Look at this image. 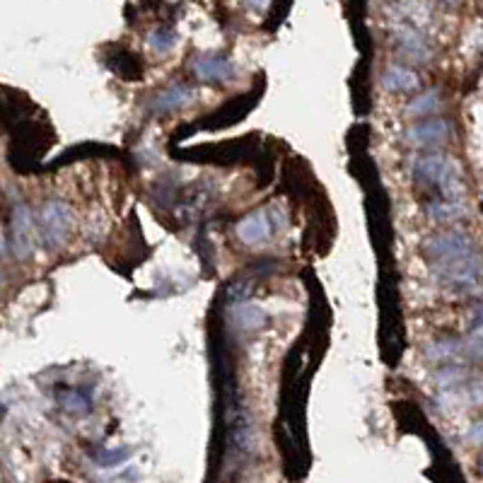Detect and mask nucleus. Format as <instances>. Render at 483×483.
<instances>
[{
    "label": "nucleus",
    "instance_id": "nucleus-1",
    "mask_svg": "<svg viewBox=\"0 0 483 483\" xmlns=\"http://www.w3.org/2000/svg\"><path fill=\"white\" fill-rule=\"evenodd\" d=\"M413 179L421 187L440 189L442 201L464 203L466 184L462 179V167L455 158L445 153H423L413 160Z\"/></svg>",
    "mask_w": 483,
    "mask_h": 483
},
{
    "label": "nucleus",
    "instance_id": "nucleus-2",
    "mask_svg": "<svg viewBox=\"0 0 483 483\" xmlns=\"http://www.w3.org/2000/svg\"><path fill=\"white\" fill-rule=\"evenodd\" d=\"M34 220H37L39 242H44L48 249H61L68 242V237L73 235L75 213H73V208L66 201L51 198V201L44 203Z\"/></svg>",
    "mask_w": 483,
    "mask_h": 483
},
{
    "label": "nucleus",
    "instance_id": "nucleus-3",
    "mask_svg": "<svg viewBox=\"0 0 483 483\" xmlns=\"http://www.w3.org/2000/svg\"><path fill=\"white\" fill-rule=\"evenodd\" d=\"M435 276L445 285H452L457 290H471L479 295L481 285V256L479 252H471L466 256L452 258V261H437Z\"/></svg>",
    "mask_w": 483,
    "mask_h": 483
},
{
    "label": "nucleus",
    "instance_id": "nucleus-4",
    "mask_svg": "<svg viewBox=\"0 0 483 483\" xmlns=\"http://www.w3.org/2000/svg\"><path fill=\"white\" fill-rule=\"evenodd\" d=\"M39 232H37V220H34V213L29 211V206L17 203L12 208V218H10V252L17 258H29L37 249Z\"/></svg>",
    "mask_w": 483,
    "mask_h": 483
},
{
    "label": "nucleus",
    "instance_id": "nucleus-5",
    "mask_svg": "<svg viewBox=\"0 0 483 483\" xmlns=\"http://www.w3.org/2000/svg\"><path fill=\"white\" fill-rule=\"evenodd\" d=\"M452 135V124L442 116H433V119H421L413 126H408L404 138L408 145L418 150H435L445 145Z\"/></svg>",
    "mask_w": 483,
    "mask_h": 483
},
{
    "label": "nucleus",
    "instance_id": "nucleus-6",
    "mask_svg": "<svg viewBox=\"0 0 483 483\" xmlns=\"http://www.w3.org/2000/svg\"><path fill=\"white\" fill-rule=\"evenodd\" d=\"M394 41L397 48L408 63H416V66H426L433 61V46L428 44L426 34L411 22H401L394 27Z\"/></svg>",
    "mask_w": 483,
    "mask_h": 483
},
{
    "label": "nucleus",
    "instance_id": "nucleus-7",
    "mask_svg": "<svg viewBox=\"0 0 483 483\" xmlns=\"http://www.w3.org/2000/svg\"><path fill=\"white\" fill-rule=\"evenodd\" d=\"M428 254L437 261H452V258L466 256V254L476 252V244L471 240L469 232L464 230H445L437 232L435 237H430L426 244Z\"/></svg>",
    "mask_w": 483,
    "mask_h": 483
},
{
    "label": "nucleus",
    "instance_id": "nucleus-8",
    "mask_svg": "<svg viewBox=\"0 0 483 483\" xmlns=\"http://www.w3.org/2000/svg\"><path fill=\"white\" fill-rule=\"evenodd\" d=\"M273 232V220L266 211H254L249 216H244L235 227V235L244 247H258L271 237Z\"/></svg>",
    "mask_w": 483,
    "mask_h": 483
},
{
    "label": "nucleus",
    "instance_id": "nucleus-9",
    "mask_svg": "<svg viewBox=\"0 0 483 483\" xmlns=\"http://www.w3.org/2000/svg\"><path fill=\"white\" fill-rule=\"evenodd\" d=\"M191 70L201 82H230L237 75L235 66L225 56H198L191 63Z\"/></svg>",
    "mask_w": 483,
    "mask_h": 483
},
{
    "label": "nucleus",
    "instance_id": "nucleus-10",
    "mask_svg": "<svg viewBox=\"0 0 483 483\" xmlns=\"http://www.w3.org/2000/svg\"><path fill=\"white\" fill-rule=\"evenodd\" d=\"M191 102H193V90L189 85L177 82V85L160 92L153 100V106H150V109H153L155 114H172V111L184 109V106L191 104Z\"/></svg>",
    "mask_w": 483,
    "mask_h": 483
},
{
    "label": "nucleus",
    "instance_id": "nucleus-11",
    "mask_svg": "<svg viewBox=\"0 0 483 483\" xmlns=\"http://www.w3.org/2000/svg\"><path fill=\"white\" fill-rule=\"evenodd\" d=\"M382 85L387 87L389 92H413L421 85V77H418V73L413 70V68L394 63V66H389L387 70H384Z\"/></svg>",
    "mask_w": 483,
    "mask_h": 483
},
{
    "label": "nucleus",
    "instance_id": "nucleus-12",
    "mask_svg": "<svg viewBox=\"0 0 483 483\" xmlns=\"http://www.w3.org/2000/svg\"><path fill=\"white\" fill-rule=\"evenodd\" d=\"M426 213L430 220L440 222V225H452V222H460L469 216V208L466 203H457V201H442V198H435L426 206Z\"/></svg>",
    "mask_w": 483,
    "mask_h": 483
},
{
    "label": "nucleus",
    "instance_id": "nucleus-13",
    "mask_svg": "<svg viewBox=\"0 0 483 483\" xmlns=\"http://www.w3.org/2000/svg\"><path fill=\"white\" fill-rule=\"evenodd\" d=\"M230 321L242 331H256L266 324V312L254 302H237L230 307Z\"/></svg>",
    "mask_w": 483,
    "mask_h": 483
},
{
    "label": "nucleus",
    "instance_id": "nucleus-14",
    "mask_svg": "<svg viewBox=\"0 0 483 483\" xmlns=\"http://www.w3.org/2000/svg\"><path fill=\"white\" fill-rule=\"evenodd\" d=\"M423 353H426V358L430 360V363H435V365L460 363V358H462V341L460 339H452V336H447V339H437V341H433V343H428Z\"/></svg>",
    "mask_w": 483,
    "mask_h": 483
},
{
    "label": "nucleus",
    "instance_id": "nucleus-15",
    "mask_svg": "<svg viewBox=\"0 0 483 483\" xmlns=\"http://www.w3.org/2000/svg\"><path fill=\"white\" fill-rule=\"evenodd\" d=\"M442 109V92L440 90H426L423 95L413 97L406 104L404 114L411 119H433Z\"/></svg>",
    "mask_w": 483,
    "mask_h": 483
},
{
    "label": "nucleus",
    "instance_id": "nucleus-16",
    "mask_svg": "<svg viewBox=\"0 0 483 483\" xmlns=\"http://www.w3.org/2000/svg\"><path fill=\"white\" fill-rule=\"evenodd\" d=\"M435 382L442 392H450V389L464 387L469 382V370L462 363H452V365H442L435 372Z\"/></svg>",
    "mask_w": 483,
    "mask_h": 483
},
{
    "label": "nucleus",
    "instance_id": "nucleus-17",
    "mask_svg": "<svg viewBox=\"0 0 483 483\" xmlns=\"http://www.w3.org/2000/svg\"><path fill=\"white\" fill-rule=\"evenodd\" d=\"M61 406L73 416H85V413H90V399L77 389H68L61 394Z\"/></svg>",
    "mask_w": 483,
    "mask_h": 483
},
{
    "label": "nucleus",
    "instance_id": "nucleus-18",
    "mask_svg": "<svg viewBox=\"0 0 483 483\" xmlns=\"http://www.w3.org/2000/svg\"><path fill=\"white\" fill-rule=\"evenodd\" d=\"M462 355L469 358L471 363H481L483 355V339H481V326H471V331L466 334V339L462 341Z\"/></svg>",
    "mask_w": 483,
    "mask_h": 483
},
{
    "label": "nucleus",
    "instance_id": "nucleus-19",
    "mask_svg": "<svg viewBox=\"0 0 483 483\" xmlns=\"http://www.w3.org/2000/svg\"><path fill=\"white\" fill-rule=\"evenodd\" d=\"M177 34L174 32H167V29H158V32H150L148 37V44L155 53H169L174 46H177Z\"/></svg>",
    "mask_w": 483,
    "mask_h": 483
},
{
    "label": "nucleus",
    "instance_id": "nucleus-20",
    "mask_svg": "<svg viewBox=\"0 0 483 483\" xmlns=\"http://www.w3.org/2000/svg\"><path fill=\"white\" fill-rule=\"evenodd\" d=\"M129 460V450H104L100 455V462L102 466H114V464H121V462Z\"/></svg>",
    "mask_w": 483,
    "mask_h": 483
},
{
    "label": "nucleus",
    "instance_id": "nucleus-21",
    "mask_svg": "<svg viewBox=\"0 0 483 483\" xmlns=\"http://www.w3.org/2000/svg\"><path fill=\"white\" fill-rule=\"evenodd\" d=\"M481 430H483V423L476 421L474 426H471V433H469V440H471V445H474V447L481 445Z\"/></svg>",
    "mask_w": 483,
    "mask_h": 483
},
{
    "label": "nucleus",
    "instance_id": "nucleus-22",
    "mask_svg": "<svg viewBox=\"0 0 483 483\" xmlns=\"http://www.w3.org/2000/svg\"><path fill=\"white\" fill-rule=\"evenodd\" d=\"M10 252V244H8V237H5V232L0 230V258H5Z\"/></svg>",
    "mask_w": 483,
    "mask_h": 483
},
{
    "label": "nucleus",
    "instance_id": "nucleus-23",
    "mask_svg": "<svg viewBox=\"0 0 483 483\" xmlns=\"http://www.w3.org/2000/svg\"><path fill=\"white\" fill-rule=\"evenodd\" d=\"M5 281V273H3V266H0V283Z\"/></svg>",
    "mask_w": 483,
    "mask_h": 483
}]
</instances>
